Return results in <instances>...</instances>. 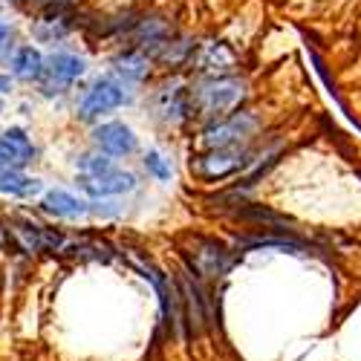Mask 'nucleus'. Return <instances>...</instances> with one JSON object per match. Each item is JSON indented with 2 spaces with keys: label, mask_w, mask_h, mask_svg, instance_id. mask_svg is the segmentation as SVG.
<instances>
[{
  "label": "nucleus",
  "mask_w": 361,
  "mask_h": 361,
  "mask_svg": "<svg viewBox=\"0 0 361 361\" xmlns=\"http://www.w3.org/2000/svg\"><path fill=\"white\" fill-rule=\"evenodd\" d=\"M81 188L93 197H110V194H125L136 185V179L130 173H122V171H107V173H99V176H81L78 179Z\"/></svg>",
  "instance_id": "nucleus-9"
},
{
  "label": "nucleus",
  "mask_w": 361,
  "mask_h": 361,
  "mask_svg": "<svg viewBox=\"0 0 361 361\" xmlns=\"http://www.w3.org/2000/svg\"><path fill=\"white\" fill-rule=\"evenodd\" d=\"M188 266L191 272L200 278H220L231 269V252L217 243V240H208V237H191L188 240Z\"/></svg>",
  "instance_id": "nucleus-2"
},
{
  "label": "nucleus",
  "mask_w": 361,
  "mask_h": 361,
  "mask_svg": "<svg viewBox=\"0 0 361 361\" xmlns=\"http://www.w3.org/2000/svg\"><path fill=\"white\" fill-rule=\"evenodd\" d=\"M44 208H47V212H52V214H58V217H81V214L90 212L87 202L75 200L67 191H49L44 197Z\"/></svg>",
  "instance_id": "nucleus-12"
},
{
  "label": "nucleus",
  "mask_w": 361,
  "mask_h": 361,
  "mask_svg": "<svg viewBox=\"0 0 361 361\" xmlns=\"http://www.w3.org/2000/svg\"><path fill=\"white\" fill-rule=\"evenodd\" d=\"M257 130V118L252 113H234L231 118H226V122H217L212 125L205 133H202V142L217 150V147H234L237 142L249 139L252 133Z\"/></svg>",
  "instance_id": "nucleus-3"
},
{
  "label": "nucleus",
  "mask_w": 361,
  "mask_h": 361,
  "mask_svg": "<svg viewBox=\"0 0 361 361\" xmlns=\"http://www.w3.org/2000/svg\"><path fill=\"white\" fill-rule=\"evenodd\" d=\"M12 47H15V32H12L6 23H0V61H4V58H9Z\"/></svg>",
  "instance_id": "nucleus-18"
},
{
  "label": "nucleus",
  "mask_w": 361,
  "mask_h": 361,
  "mask_svg": "<svg viewBox=\"0 0 361 361\" xmlns=\"http://www.w3.org/2000/svg\"><path fill=\"white\" fill-rule=\"evenodd\" d=\"M243 99V84L237 78H208L197 90H191V104L205 116H220Z\"/></svg>",
  "instance_id": "nucleus-1"
},
{
  "label": "nucleus",
  "mask_w": 361,
  "mask_h": 361,
  "mask_svg": "<svg viewBox=\"0 0 361 361\" xmlns=\"http://www.w3.org/2000/svg\"><path fill=\"white\" fill-rule=\"evenodd\" d=\"M32 157H35V147L26 139L23 130L12 128L6 133H0V168L20 171L23 165L32 162Z\"/></svg>",
  "instance_id": "nucleus-7"
},
{
  "label": "nucleus",
  "mask_w": 361,
  "mask_h": 361,
  "mask_svg": "<svg viewBox=\"0 0 361 361\" xmlns=\"http://www.w3.org/2000/svg\"><path fill=\"white\" fill-rule=\"evenodd\" d=\"M81 168H84V171H90L87 176H99V173L113 171L110 159H104V157H84V159H81Z\"/></svg>",
  "instance_id": "nucleus-17"
},
{
  "label": "nucleus",
  "mask_w": 361,
  "mask_h": 361,
  "mask_svg": "<svg viewBox=\"0 0 361 361\" xmlns=\"http://www.w3.org/2000/svg\"><path fill=\"white\" fill-rule=\"evenodd\" d=\"M12 90V81H9V75H0V93H9Z\"/></svg>",
  "instance_id": "nucleus-19"
},
{
  "label": "nucleus",
  "mask_w": 361,
  "mask_h": 361,
  "mask_svg": "<svg viewBox=\"0 0 361 361\" xmlns=\"http://www.w3.org/2000/svg\"><path fill=\"white\" fill-rule=\"evenodd\" d=\"M0 191L6 194H18V197H32L41 191L38 179H29L20 171H9V168H0Z\"/></svg>",
  "instance_id": "nucleus-14"
},
{
  "label": "nucleus",
  "mask_w": 361,
  "mask_h": 361,
  "mask_svg": "<svg viewBox=\"0 0 361 361\" xmlns=\"http://www.w3.org/2000/svg\"><path fill=\"white\" fill-rule=\"evenodd\" d=\"M125 90H122V84H116V81H110V78H102L99 84H93V90L84 96V102H81V107H78V116L81 118H96V116H102V113H110V110H116V107H122L125 104Z\"/></svg>",
  "instance_id": "nucleus-4"
},
{
  "label": "nucleus",
  "mask_w": 361,
  "mask_h": 361,
  "mask_svg": "<svg viewBox=\"0 0 361 361\" xmlns=\"http://www.w3.org/2000/svg\"><path fill=\"white\" fill-rule=\"evenodd\" d=\"M243 165H246V154L240 147H217V150H208L205 157H200L194 171L205 179H223V176L237 173Z\"/></svg>",
  "instance_id": "nucleus-6"
},
{
  "label": "nucleus",
  "mask_w": 361,
  "mask_h": 361,
  "mask_svg": "<svg viewBox=\"0 0 361 361\" xmlns=\"http://www.w3.org/2000/svg\"><path fill=\"white\" fill-rule=\"evenodd\" d=\"M145 168L154 176H159V179H171V168L165 165V159L157 154V150H150V154L145 157Z\"/></svg>",
  "instance_id": "nucleus-16"
},
{
  "label": "nucleus",
  "mask_w": 361,
  "mask_h": 361,
  "mask_svg": "<svg viewBox=\"0 0 361 361\" xmlns=\"http://www.w3.org/2000/svg\"><path fill=\"white\" fill-rule=\"evenodd\" d=\"M157 110L168 122H183L191 110V93L183 87H162V93L157 96Z\"/></svg>",
  "instance_id": "nucleus-11"
},
{
  "label": "nucleus",
  "mask_w": 361,
  "mask_h": 361,
  "mask_svg": "<svg viewBox=\"0 0 361 361\" xmlns=\"http://www.w3.org/2000/svg\"><path fill=\"white\" fill-rule=\"evenodd\" d=\"M93 142L104 150L110 157H128L136 150V136L128 125H118V122H110V125H102L93 130Z\"/></svg>",
  "instance_id": "nucleus-8"
},
{
  "label": "nucleus",
  "mask_w": 361,
  "mask_h": 361,
  "mask_svg": "<svg viewBox=\"0 0 361 361\" xmlns=\"http://www.w3.org/2000/svg\"><path fill=\"white\" fill-rule=\"evenodd\" d=\"M12 67H15V75H18V78L32 81V78H41V73H44V58H41V52L32 49V47H20V49L15 52Z\"/></svg>",
  "instance_id": "nucleus-13"
},
{
  "label": "nucleus",
  "mask_w": 361,
  "mask_h": 361,
  "mask_svg": "<svg viewBox=\"0 0 361 361\" xmlns=\"http://www.w3.org/2000/svg\"><path fill=\"white\" fill-rule=\"evenodd\" d=\"M116 70L122 73L125 78L139 81V78H145V75H147L150 61H147V58H145L142 52H125V55H118V58H116Z\"/></svg>",
  "instance_id": "nucleus-15"
},
{
  "label": "nucleus",
  "mask_w": 361,
  "mask_h": 361,
  "mask_svg": "<svg viewBox=\"0 0 361 361\" xmlns=\"http://www.w3.org/2000/svg\"><path fill=\"white\" fill-rule=\"evenodd\" d=\"M15 237L23 252H49V249H58L64 243L61 234L55 231H47L41 226H32V223H18L15 226Z\"/></svg>",
  "instance_id": "nucleus-10"
},
{
  "label": "nucleus",
  "mask_w": 361,
  "mask_h": 361,
  "mask_svg": "<svg viewBox=\"0 0 361 361\" xmlns=\"http://www.w3.org/2000/svg\"><path fill=\"white\" fill-rule=\"evenodd\" d=\"M81 75H84V61L78 55H67V52L52 55L49 61H44V73H41L44 93H61V87L73 84Z\"/></svg>",
  "instance_id": "nucleus-5"
}]
</instances>
